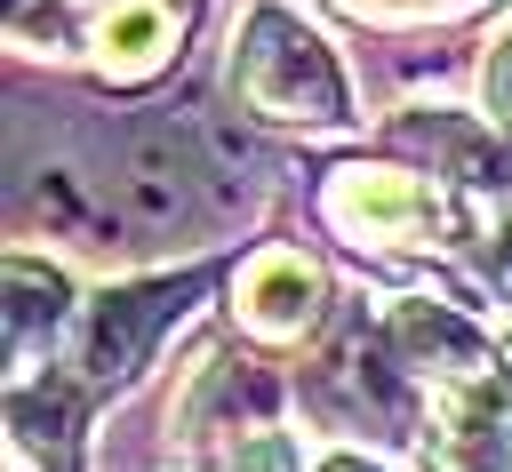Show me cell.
I'll use <instances>...</instances> for the list:
<instances>
[{
  "label": "cell",
  "instance_id": "1",
  "mask_svg": "<svg viewBox=\"0 0 512 472\" xmlns=\"http://www.w3.org/2000/svg\"><path fill=\"white\" fill-rule=\"evenodd\" d=\"M232 88L288 128H344L352 120V80L328 48L320 24H304V8L288 0H256L232 32Z\"/></svg>",
  "mask_w": 512,
  "mask_h": 472
},
{
  "label": "cell",
  "instance_id": "2",
  "mask_svg": "<svg viewBox=\"0 0 512 472\" xmlns=\"http://www.w3.org/2000/svg\"><path fill=\"white\" fill-rule=\"evenodd\" d=\"M320 208L360 248H424V240H440V192L424 176H408V168H336Z\"/></svg>",
  "mask_w": 512,
  "mask_h": 472
},
{
  "label": "cell",
  "instance_id": "3",
  "mask_svg": "<svg viewBox=\"0 0 512 472\" xmlns=\"http://www.w3.org/2000/svg\"><path fill=\"white\" fill-rule=\"evenodd\" d=\"M184 16H192L184 0H80V48L104 80L136 88V80L176 64Z\"/></svg>",
  "mask_w": 512,
  "mask_h": 472
},
{
  "label": "cell",
  "instance_id": "4",
  "mask_svg": "<svg viewBox=\"0 0 512 472\" xmlns=\"http://www.w3.org/2000/svg\"><path fill=\"white\" fill-rule=\"evenodd\" d=\"M240 320L248 336L264 344H288L320 320V264L304 248H264L248 272H240Z\"/></svg>",
  "mask_w": 512,
  "mask_h": 472
},
{
  "label": "cell",
  "instance_id": "5",
  "mask_svg": "<svg viewBox=\"0 0 512 472\" xmlns=\"http://www.w3.org/2000/svg\"><path fill=\"white\" fill-rule=\"evenodd\" d=\"M336 8L360 24H448V16H472L488 0H336Z\"/></svg>",
  "mask_w": 512,
  "mask_h": 472
},
{
  "label": "cell",
  "instance_id": "6",
  "mask_svg": "<svg viewBox=\"0 0 512 472\" xmlns=\"http://www.w3.org/2000/svg\"><path fill=\"white\" fill-rule=\"evenodd\" d=\"M224 472H296V440H288V432H256V440L232 448Z\"/></svg>",
  "mask_w": 512,
  "mask_h": 472
},
{
  "label": "cell",
  "instance_id": "7",
  "mask_svg": "<svg viewBox=\"0 0 512 472\" xmlns=\"http://www.w3.org/2000/svg\"><path fill=\"white\" fill-rule=\"evenodd\" d=\"M488 96L512 112V32H504V40H496V56H488Z\"/></svg>",
  "mask_w": 512,
  "mask_h": 472
},
{
  "label": "cell",
  "instance_id": "8",
  "mask_svg": "<svg viewBox=\"0 0 512 472\" xmlns=\"http://www.w3.org/2000/svg\"><path fill=\"white\" fill-rule=\"evenodd\" d=\"M320 472H376L360 448H336V456H320Z\"/></svg>",
  "mask_w": 512,
  "mask_h": 472
}]
</instances>
